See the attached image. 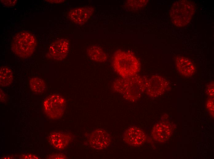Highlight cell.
Returning a JSON list of instances; mask_svg holds the SVG:
<instances>
[{"label": "cell", "instance_id": "obj_4", "mask_svg": "<svg viewBox=\"0 0 214 159\" xmlns=\"http://www.w3.org/2000/svg\"><path fill=\"white\" fill-rule=\"evenodd\" d=\"M37 46L35 37L26 31L20 32L13 38L11 49L17 56L22 58L30 57L34 53Z\"/></svg>", "mask_w": 214, "mask_h": 159}, {"label": "cell", "instance_id": "obj_21", "mask_svg": "<svg viewBox=\"0 0 214 159\" xmlns=\"http://www.w3.org/2000/svg\"><path fill=\"white\" fill-rule=\"evenodd\" d=\"M20 158L21 159H38L39 157L35 155L31 154H25L21 155L20 156Z\"/></svg>", "mask_w": 214, "mask_h": 159}, {"label": "cell", "instance_id": "obj_7", "mask_svg": "<svg viewBox=\"0 0 214 159\" xmlns=\"http://www.w3.org/2000/svg\"><path fill=\"white\" fill-rule=\"evenodd\" d=\"M69 50V43L65 39H57L50 45L47 56L49 58L61 61L67 55Z\"/></svg>", "mask_w": 214, "mask_h": 159}, {"label": "cell", "instance_id": "obj_18", "mask_svg": "<svg viewBox=\"0 0 214 159\" xmlns=\"http://www.w3.org/2000/svg\"><path fill=\"white\" fill-rule=\"evenodd\" d=\"M206 106L211 115L214 116V100L209 99L206 103Z\"/></svg>", "mask_w": 214, "mask_h": 159}, {"label": "cell", "instance_id": "obj_19", "mask_svg": "<svg viewBox=\"0 0 214 159\" xmlns=\"http://www.w3.org/2000/svg\"><path fill=\"white\" fill-rule=\"evenodd\" d=\"M1 2L3 6L10 7L14 6L17 3V1L16 0H1Z\"/></svg>", "mask_w": 214, "mask_h": 159}, {"label": "cell", "instance_id": "obj_15", "mask_svg": "<svg viewBox=\"0 0 214 159\" xmlns=\"http://www.w3.org/2000/svg\"><path fill=\"white\" fill-rule=\"evenodd\" d=\"M13 75L11 69L6 66H2L0 69V84L2 87L10 85L13 80Z\"/></svg>", "mask_w": 214, "mask_h": 159}, {"label": "cell", "instance_id": "obj_5", "mask_svg": "<svg viewBox=\"0 0 214 159\" xmlns=\"http://www.w3.org/2000/svg\"><path fill=\"white\" fill-rule=\"evenodd\" d=\"M66 106L65 99L57 94H52L49 96L43 103L45 113L49 118L53 120L59 119L62 116Z\"/></svg>", "mask_w": 214, "mask_h": 159}, {"label": "cell", "instance_id": "obj_11", "mask_svg": "<svg viewBox=\"0 0 214 159\" xmlns=\"http://www.w3.org/2000/svg\"><path fill=\"white\" fill-rule=\"evenodd\" d=\"M93 8L89 6L79 7L70 10L68 16L70 20L74 23L82 25L90 18L93 12Z\"/></svg>", "mask_w": 214, "mask_h": 159}, {"label": "cell", "instance_id": "obj_16", "mask_svg": "<svg viewBox=\"0 0 214 159\" xmlns=\"http://www.w3.org/2000/svg\"><path fill=\"white\" fill-rule=\"evenodd\" d=\"M29 85L31 91L37 94L43 93L46 87L44 80L38 77H34L30 79Z\"/></svg>", "mask_w": 214, "mask_h": 159}, {"label": "cell", "instance_id": "obj_3", "mask_svg": "<svg viewBox=\"0 0 214 159\" xmlns=\"http://www.w3.org/2000/svg\"><path fill=\"white\" fill-rule=\"evenodd\" d=\"M196 7L195 3L192 1L181 0L175 2L169 12L172 23L178 27L187 25L192 19Z\"/></svg>", "mask_w": 214, "mask_h": 159}, {"label": "cell", "instance_id": "obj_10", "mask_svg": "<svg viewBox=\"0 0 214 159\" xmlns=\"http://www.w3.org/2000/svg\"><path fill=\"white\" fill-rule=\"evenodd\" d=\"M73 135L70 133L61 131H55L49 135L50 143L54 148L63 150L72 141Z\"/></svg>", "mask_w": 214, "mask_h": 159}, {"label": "cell", "instance_id": "obj_17", "mask_svg": "<svg viewBox=\"0 0 214 159\" xmlns=\"http://www.w3.org/2000/svg\"><path fill=\"white\" fill-rule=\"evenodd\" d=\"M148 0H130L127 3L129 9H138L143 7L146 5Z\"/></svg>", "mask_w": 214, "mask_h": 159}, {"label": "cell", "instance_id": "obj_12", "mask_svg": "<svg viewBox=\"0 0 214 159\" xmlns=\"http://www.w3.org/2000/svg\"><path fill=\"white\" fill-rule=\"evenodd\" d=\"M171 133V128L166 123L160 122L156 124L153 128L152 134L154 139L159 142H166Z\"/></svg>", "mask_w": 214, "mask_h": 159}, {"label": "cell", "instance_id": "obj_22", "mask_svg": "<svg viewBox=\"0 0 214 159\" xmlns=\"http://www.w3.org/2000/svg\"><path fill=\"white\" fill-rule=\"evenodd\" d=\"M65 158V155L61 154H53L48 157V158L50 159H64Z\"/></svg>", "mask_w": 214, "mask_h": 159}, {"label": "cell", "instance_id": "obj_1", "mask_svg": "<svg viewBox=\"0 0 214 159\" xmlns=\"http://www.w3.org/2000/svg\"><path fill=\"white\" fill-rule=\"evenodd\" d=\"M147 79L138 74L116 79L112 87L114 91L121 94L124 98L129 102L137 101L145 91Z\"/></svg>", "mask_w": 214, "mask_h": 159}, {"label": "cell", "instance_id": "obj_2", "mask_svg": "<svg viewBox=\"0 0 214 159\" xmlns=\"http://www.w3.org/2000/svg\"><path fill=\"white\" fill-rule=\"evenodd\" d=\"M112 65L120 77L131 76L138 74L141 69L140 61L130 52L118 50L112 57Z\"/></svg>", "mask_w": 214, "mask_h": 159}, {"label": "cell", "instance_id": "obj_9", "mask_svg": "<svg viewBox=\"0 0 214 159\" xmlns=\"http://www.w3.org/2000/svg\"><path fill=\"white\" fill-rule=\"evenodd\" d=\"M123 139L129 145L139 146L141 145L146 139V135L143 131L139 127L131 126L124 132Z\"/></svg>", "mask_w": 214, "mask_h": 159}, {"label": "cell", "instance_id": "obj_13", "mask_svg": "<svg viewBox=\"0 0 214 159\" xmlns=\"http://www.w3.org/2000/svg\"><path fill=\"white\" fill-rule=\"evenodd\" d=\"M176 67L178 71L185 76H190L194 73L195 68L193 63L188 58L182 56L176 58Z\"/></svg>", "mask_w": 214, "mask_h": 159}, {"label": "cell", "instance_id": "obj_14", "mask_svg": "<svg viewBox=\"0 0 214 159\" xmlns=\"http://www.w3.org/2000/svg\"><path fill=\"white\" fill-rule=\"evenodd\" d=\"M86 54L90 59L97 62H104L108 58L106 54L103 49L96 45H92L88 46L86 50Z\"/></svg>", "mask_w": 214, "mask_h": 159}, {"label": "cell", "instance_id": "obj_8", "mask_svg": "<svg viewBox=\"0 0 214 159\" xmlns=\"http://www.w3.org/2000/svg\"><path fill=\"white\" fill-rule=\"evenodd\" d=\"M111 138L109 133L102 128H97L93 131L88 137L90 146L97 150L103 149L109 145Z\"/></svg>", "mask_w": 214, "mask_h": 159}, {"label": "cell", "instance_id": "obj_6", "mask_svg": "<svg viewBox=\"0 0 214 159\" xmlns=\"http://www.w3.org/2000/svg\"><path fill=\"white\" fill-rule=\"evenodd\" d=\"M168 86V83L166 79L160 76L154 75L147 79L145 91L149 96L155 98L163 94Z\"/></svg>", "mask_w": 214, "mask_h": 159}, {"label": "cell", "instance_id": "obj_20", "mask_svg": "<svg viewBox=\"0 0 214 159\" xmlns=\"http://www.w3.org/2000/svg\"><path fill=\"white\" fill-rule=\"evenodd\" d=\"M207 94L211 97L214 96V83L212 82L209 84L206 88Z\"/></svg>", "mask_w": 214, "mask_h": 159}, {"label": "cell", "instance_id": "obj_23", "mask_svg": "<svg viewBox=\"0 0 214 159\" xmlns=\"http://www.w3.org/2000/svg\"><path fill=\"white\" fill-rule=\"evenodd\" d=\"M46 1L50 3H57L64 2L65 0H46Z\"/></svg>", "mask_w": 214, "mask_h": 159}]
</instances>
